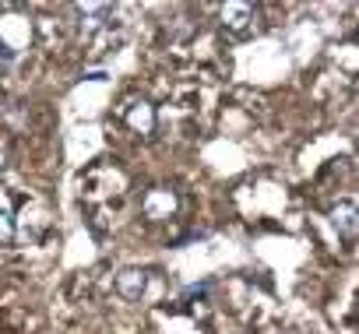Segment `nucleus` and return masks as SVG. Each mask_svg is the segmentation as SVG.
<instances>
[{
    "label": "nucleus",
    "mask_w": 359,
    "mask_h": 334,
    "mask_svg": "<svg viewBox=\"0 0 359 334\" xmlns=\"http://www.w3.org/2000/svg\"><path fill=\"white\" fill-rule=\"evenodd\" d=\"M144 285H148V278H144V271H137V267H123V271L116 274V292H120L123 299H141Z\"/></svg>",
    "instance_id": "20e7f679"
},
{
    "label": "nucleus",
    "mask_w": 359,
    "mask_h": 334,
    "mask_svg": "<svg viewBox=\"0 0 359 334\" xmlns=\"http://www.w3.org/2000/svg\"><path fill=\"white\" fill-rule=\"evenodd\" d=\"M11 239H15V218L0 211V243H11Z\"/></svg>",
    "instance_id": "423d86ee"
},
{
    "label": "nucleus",
    "mask_w": 359,
    "mask_h": 334,
    "mask_svg": "<svg viewBox=\"0 0 359 334\" xmlns=\"http://www.w3.org/2000/svg\"><path fill=\"white\" fill-rule=\"evenodd\" d=\"M123 123H127L134 134L151 137V130H155V109H151L144 99H130V102L123 106Z\"/></svg>",
    "instance_id": "f03ea898"
},
{
    "label": "nucleus",
    "mask_w": 359,
    "mask_h": 334,
    "mask_svg": "<svg viewBox=\"0 0 359 334\" xmlns=\"http://www.w3.org/2000/svg\"><path fill=\"white\" fill-rule=\"evenodd\" d=\"M222 25L236 36H247L254 29V8L250 4H226L222 8Z\"/></svg>",
    "instance_id": "7ed1b4c3"
},
{
    "label": "nucleus",
    "mask_w": 359,
    "mask_h": 334,
    "mask_svg": "<svg viewBox=\"0 0 359 334\" xmlns=\"http://www.w3.org/2000/svg\"><path fill=\"white\" fill-rule=\"evenodd\" d=\"M176 194L172 190H165V187H155V190H148L144 197H141V211H144V218H151V222H165V218H172L176 215Z\"/></svg>",
    "instance_id": "f257e3e1"
},
{
    "label": "nucleus",
    "mask_w": 359,
    "mask_h": 334,
    "mask_svg": "<svg viewBox=\"0 0 359 334\" xmlns=\"http://www.w3.org/2000/svg\"><path fill=\"white\" fill-rule=\"evenodd\" d=\"M331 222H334V229H338L345 239H355V204H352V201L338 204V208L331 211Z\"/></svg>",
    "instance_id": "39448f33"
}]
</instances>
